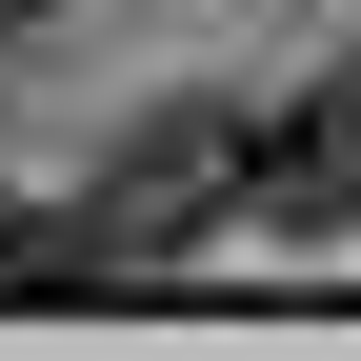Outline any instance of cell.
Masks as SVG:
<instances>
[{
    "label": "cell",
    "instance_id": "1",
    "mask_svg": "<svg viewBox=\"0 0 361 361\" xmlns=\"http://www.w3.org/2000/svg\"><path fill=\"white\" fill-rule=\"evenodd\" d=\"M241 201L281 221V241H341V221H361V61L322 80V101H281V121L241 141Z\"/></svg>",
    "mask_w": 361,
    "mask_h": 361
},
{
    "label": "cell",
    "instance_id": "2",
    "mask_svg": "<svg viewBox=\"0 0 361 361\" xmlns=\"http://www.w3.org/2000/svg\"><path fill=\"white\" fill-rule=\"evenodd\" d=\"M221 180H241V141H221V121H161V141H121V161H101V241H121V261L201 241V221H221Z\"/></svg>",
    "mask_w": 361,
    "mask_h": 361
},
{
    "label": "cell",
    "instance_id": "3",
    "mask_svg": "<svg viewBox=\"0 0 361 361\" xmlns=\"http://www.w3.org/2000/svg\"><path fill=\"white\" fill-rule=\"evenodd\" d=\"M61 281H121L101 221H0V301H61Z\"/></svg>",
    "mask_w": 361,
    "mask_h": 361
}]
</instances>
